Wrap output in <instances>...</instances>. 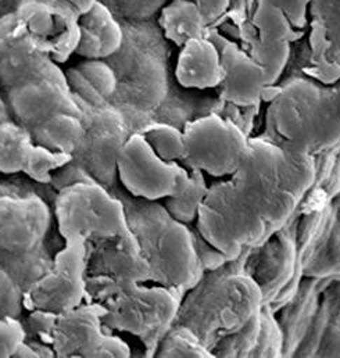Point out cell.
<instances>
[{
	"label": "cell",
	"mask_w": 340,
	"mask_h": 358,
	"mask_svg": "<svg viewBox=\"0 0 340 358\" xmlns=\"http://www.w3.org/2000/svg\"><path fill=\"white\" fill-rule=\"evenodd\" d=\"M189 171L187 185L179 193L164 199L163 204L175 220L187 225L197 220L199 210L208 192L203 171L194 169H189Z\"/></svg>",
	"instance_id": "cell-24"
},
{
	"label": "cell",
	"mask_w": 340,
	"mask_h": 358,
	"mask_svg": "<svg viewBox=\"0 0 340 358\" xmlns=\"http://www.w3.org/2000/svg\"><path fill=\"white\" fill-rule=\"evenodd\" d=\"M261 332V311L242 329L222 338L211 349L215 357H253Z\"/></svg>",
	"instance_id": "cell-29"
},
{
	"label": "cell",
	"mask_w": 340,
	"mask_h": 358,
	"mask_svg": "<svg viewBox=\"0 0 340 358\" xmlns=\"http://www.w3.org/2000/svg\"><path fill=\"white\" fill-rule=\"evenodd\" d=\"M87 242L66 241L55 256L52 268L24 292L28 311L46 310L57 314L70 311L87 300Z\"/></svg>",
	"instance_id": "cell-8"
},
{
	"label": "cell",
	"mask_w": 340,
	"mask_h": 358,
	"mask_svg": "<svg viewBox=\"0 0 340 358\" xmlns=\"http://www.w3.org/2000/svg\"><path fill=\"white\" fill-rule=\"evenodd\" d=\"M186 169L213 177H231L239 169L248 148L246 132L231 120L210 114L190 121L183 128Z\"/></svg>",
	"instance_id": "cell-6"
},
{
	"label": "cell",
	"mask_w": 340,
	"mask_h": 358,
	"mask_svg": "<svg viewBox=\"0 0 340 358\" xmlns=\"http://www.w3.org/2000/svg\"><path fill=\"white\" fill-rule=\"evenodd\" d=\"M303 275L340 280V235L332 228L328 239L303 264Z\"/></svg>",
	"instance_id": "cell-27"
},
{
	"label": "cell",
	"mask_w": 340,
	"mask_h": 358,
	"mask_svg": "<svg viewBox=\"0 0 340 358\" xmlns=\"http://www.w3.org/2000/svg\"><path fill=\"white\" fill-rule=\"evenodd\" d=\"M80 41L76 55L84 59H106L117 53L124 34L113 13L97 1L89 11L78 17Z\"/></svg>",
	"instance_id": "cell-19"
},
{
	"label": "cell",
	"mask_w": 340,
	"mask_h": 358,
	"mask_svg": "<svg viewBox=\"0 0 340 358\" xmlns=\"http://www.w3.org/2000/svg\"><path fill=\"white\" fill-rule=\"evenodd\" d=\"M125 206L127 222L152 269L150 280L187 293L204 276L193 231L152 200Z\"/></svg>",
	"instance_id": "cell-3"
},
{
	"label": "cell",
	"mask_w": 340,
	"mask_h": 358,
	"mask_svg": "<svg viewBox=\"0 0 340 358\" xmlns=\"http://www.w3.org/2000/svg\"><path fill=\"white\" fill-rule=\"evenodd\" d=\"M55 214L64 241L90 243L114 236L128 225L125 204L99 182H81L59 190Z\"/></svg>",
	"instance_id": "cell-5"
},
{
	"label": "cell",
	"mask_w": 340,
	"mask_h": 358,
	"mask_svg": "<svg viewBox=\"0 0 340 358\" xmlns=\"http://www.w3.org/2000/svg\"><path fill=\"white\" fill-rule=\"evenodd\" d=\"M262 306V292L245 269L243 253L204 273L183 296L175 324L190 328L211 350L222 338L242 329Z\"/></svg>",
	"instance_id": "cell-1"
},
{
	"label": "cell",
	"mask_w": 340,
	"mask_h": 358,
	"mask_svg": "<svg viewBox=\"0 0 340 358\" xmlns=\"http://www.w3.org/2000/svg\"><path fill=\"white\" fill-rule=\"evenodd\" d=\"M24 290L0 267V317L11 315L20 318L24 310Z\"/></svg>",
	"instance_id": "cell-35"
},
{
	"label": "cell",
	"mask_w": 340,
	"mask_h": 358,
	"mask_svg": "<svg viewBox=\"0 0 340 358\" xmlns=\"http://www.w3.org/2000/svg\"><path fill=\"white\" fill-rule=\"evenodd\" d=\"M13 358H39V355L36 352V349L29 343V342H24L17 352L14 353Z\"/></svg>",
	"instance_id": "cell-43"
},
{
	"label": "cell",
	"mask_w": 340,
	"mask_h": 358,
	"mask_svg": "<svg viewBox=\"0 0 340 358\" xmlns=\"http://www.w3.org/2000/svg\"><path fill=\"white\" fill-rule=\"evenodd\" d=\"M10 120H13L10 107H8V104H7L6 97H3L1 93H0V124H3V122H6V121H10Z\"/></svg>",
	"instance_id": "cell-44"
},
{
	"label": "cell",
	"mask_w": 340,
	"mask_h": 358,
	"mask_svg": "<svg viewBox=\"0 0 340 358\" xmlns=\"http://www.w3.org/2000/svg\"><path fill=\"white\" fill-rule=\"evenodd\" d=\"M29 131L36 145L53 152L74 155L85 135V125L81 115L57 113Z\"/></svg>",
	"instance_id": "cell-20"
},
{
	"label": "cell",
	"mask_w": 340,
	"mask_h": 358,
	"mask_svg": "<svg viewBox=\"0 0 340 358\" xmlns=\"http://www.w3.org/2000/svg\"><path fill=\"white\" fill-rule=\"evenodd\" d=\"M0 187H1V186H0ZM0 194H1V192H0Z\"/></svg>",
	"instance_id": "cell-47"
},
{
	"label": "cell",
	"mask_w": 340,
	"mask_h": 358,
	"mask_svg": "<svg viewBox=\"0 0 340 358\" xmlns=\"http://www.w3.org/2000/svg\"><path fill=\"white\" fill-rule=\"evenodd\" d=\"M73 157V155L53 152L35 143L31 149L22 173L39 183H50L55 171L67 164Z\"/></svg>",
	"instance_id": "cell-30"
},
{
	"label": "cell",
	"mask_w": 340,
	"mask_h": 358,
	"mask_svg": "<svg viewBox=\"0 0 340 358\" xmlns=\"http://www.w3.org/2000/svg\"><path fill=\"white\" fill-rule=\"evenodd\" d=\"M106 100H108L117 90V77L114 70L103 59H85L76 66Z\"/></svg>",
	"instance_id": "cell-33"
},
{
	"label": "cell",
	"mask_w": 340,
	"mask_h": 358,
	"mask_svg": "<svg viewBox=\"0 0 340 358\" xmlns=\"http://www.w3.org/2000/svg\"><path fill=\"white\" fill-rule=\"evenodd\" d=\"M117 174L134 197L152 201L179 193L190 179L189 169L159 157L141 132L131 135L124 145Z\"/></svg>",
	"instance_id": "cell-7"
},
{
	"label": "cell",
	"mask_w": 340,
	"mask_h": 358,
	"mask_svg": "<svg viewBox=\"0 0 340 358\" xmlns=\"http://www.w3.org/2000/svg\"><path fill=\"white\" fill-rule=\"evenodd\" d=\"M316 356L340 357V313L330 318Z\"/></svg>",
	"instance_id": "cell-39"
},
{
	"label": "cell",
	"mask_w": 340,
	"mask_h": 358,
	"mask_svg": "<svg viewBox=\"0 0 340 358\" xmlns=\"http://www.w3.org/2000/svg\"><path fill=\"white\" fill-rule=\"evenodd\" d=\"M268 124L286 139L281 148L317 155L340 145V117L332 93L323 96L302 80L289 84L272 100Z\"/></svg>",
	"instance_id": "cell-4"
},
{
	"label": "cell",
	"mask_w": 340,
	"mask_h": 358,
	"mask_svg": "<svg viewBox=\"0 0 340 358\" xmlns=\"http://www.w3.org/2000/svg\"><path fill=\"white\" fill-rule=\"evenodd\" d=\"M279 7L290 20L295 28H303L307 24V11L311 0H268Z\"/></svg>",
	"instance_id": "cell-40"
},
{
	"label": "cell",
	"mask_w": 340,
	"mask_h": 358,
	"mask_svg": "<svg viewBox=\"0 0 340 358\" xmlns=\"http://www.w3.org/2000/svg\"><path fill=\"white\" fill-rule=\"evenodd\" d=\"M1 257H3V250L0 249V263H1Z\"/></svg>",
	"instance_id": "cell-46"
},
{
	"label": "cell",
	"mask_w": 340,
	"mask_h": 358,
	"mask_svg": "<svg viewBox=\"0 0 340 358\" xmlns=\"http://www.w3.org/2000/svg\"><path fill=\"white\" fill-rule=\"evenodd\" d=\"M66 6H69L78 17L89 11L99 0H62Z\"/></svg>",
	"instance_id": "cell-42"
},
{
	"label": "cell",
	"mask_w": 340,
	"mask_h": 358,
	"mask_svg": "<svg viewBox=\"0 0 340 358\" xmlns=\"http://www.w3.org/2000/svg\"><path fill=\"white\" fill-rule=\"evenodd\" d=\"M332 97H334V101H335V106H337V110H338L340 117V84L339 87L332 92Z\"/></svg>",
	"instance_id": "cell-45"
},
{
	"label": "cell",
	"mask_w": 340,
	"mask_h": 358,
	"mask_svg": "<svg viewBox=\"0 0 340 358\" xmlns=\"http://www.w3.org/2000/svg\"><path fill=\"white\" fill-rule=\"evenodd\" d=\"M146 282L86 276L87 301L103 308V324L111 331L128 332L141 339L148 357L156 350L176 321L182 290Z\"/></svg>",
	"instance_id": "cell-2"
},
{
	"label": "cell",
	"mask_w": 340,
	"mask_h": 358,
	"mask_svg": "<svg viewBox=\"0 0 340 358\" xmlns=\"http://www.w3.org/2000/svg\"><path fill=\"white\" fill-rule=\"evenodd\" d=\"M110 331L103 324L101 306L86 301L59 314L50 345L59 358L131 357L127 342Z\"/></svg>",
	"instance_id": "cell-9"
},
{
	"label": "cell",
	"mask_w": 340,
	"mask_h": 358,
	"mask_svg": "<svg viewBox=\"0 0 340 358\" xmlns=\"http://www.w3.org/2000/svg\"><path fill=\"white\" fill-rule=\"evenodd\" d=\"M50 59L29 38L15 11L0 17V88L13 85L41 70Z\"/></svg>",
	"instance_id": "cell-16"
},
{
	"label": "cell",
	"mask_w": 340,
	"mask_h": 358,
	"mask_svg": "<svg viewBox=\"0 0 340 358\" xmlns=\"http://www.w3.org/2000/svg\"><path fill=\"white\" fill-rule=\"evenodd\" d=\"M155 357L213 358L215 356L190 328L173 324L162 339Z\"/></svg>",
	"instance_id": "cell-25"
},
{
	"label": "cell",
	"mask_w": 340,
	"mask_h": 358,
	"mask_svg": "<svg viewBox=\"0 0 340 358\" xmlns=\"http://www.w3.org/2000/svg\"><path fill=\"white\" fill-rule=\"evenodd\" d=\"M310 7L331 50L340 56V0H311Z\"/></svg>",
	"instance_id": "cell-32"
},
{
	"label": "cell",
	"mask_w": 340,
	"mask_h": 358,
	"mask_svg": "<svg viewBox=\"0 0 340 358\" xmlns=\"http://www.w3.org/2000/svg\"><path fill=\"white\" fill-rule=\"evenodd\" d=\"M31 131L15 120L0 124V173H22L32 146Z\"/></svg>",
	"instance_id": "cell-23"
},
{
	"label": "cell",
	"mask_w": 340,
	"mask_h": 358,
	"mask_svg": "<svg viewBox=\"0 0 340 358\" xmlns=\"http://www.w3.org/2000/svg\"><path fill=\"white\" fill-rule=\"evenodd\" d=\"M175 77L178 84L187 90L220 87L224 80V67L218 46L206 36L186 42L176 60Z\"/></svg>",
	"instance_id": "cell-18"
},
{
	"label": "cell",
	"mask_w": 340,
	"mask_h": 358,
	"mask_svg": "<svg viewBox=\"0 0 340 358\" xmlns=\"http://www.w3.org/2000/svg\"><path fill=\"white\" fill-rule=\"evenodd\" d=\"M25 339V327L17 317H0V358L13 357Z\"/></svg>",
	"instance_id": "cell-36"
},
{
	"label": "cell",
	"mask_w": 340,
	"mask_h": 358,
	"mask_svg": "<svg viewBox=\"0 0 340 358\" xmlns=\"http://www.w3.org/2000/svg\"><path fill=\"white\" fill-rule=\"evenodd\" d=\"M193 239H194V246H196L199 260H200V263H201V266H203L206 272L221 268L227 263L232 262L225 253H222L220 249H217L214 245H211L197 231V228H196V231H193Z\"/></svg>",
	"instance_id": "cell-37"
},
{
	"label": "cell",
	"mask_w": 340,
	"mask_h": 358,
	"mask_svg": "<svg viewBox=\"0 0 340 358\" xmlns=\"http://www.w3.org/2000/svg\"><path fill=\"white\" fill-rule=\"evenodd\" d=\"M59 314L46 310H32L24 322L28 342L50 345L52 334L56 327ZM52 346V345H50Z\"/></svg>",
	"instance_id": "cell-34"
},
{
	"label": "cell",
	"mask_w": 340,
	"mask_h": 358,
	"mask_svg": "<svg viewBox=\"0 0 340 358\" xmlns=\"http://www.w3.org/2000/svg\"><path fill=\"white\" fill-rule=\"evenodd\" d=\"M4 92L13 120L28 129L57 113L81 115V108L69 87L64 71L52 60Z\"/></svg>",
	"instance_id": "cell-11"
},
{
	"label": "cell",
	"mask_w": 340,
	"mask_h": 358,
	"mask_svg": "<svg viewBox=\"0 0 340 358\" xmlns=\"http://www.w3.org/2000/svg\"><path fill=\"white\" fill-rule=\"evenodd\" d=\"M213 42L220 49L224 67V80L220 85L221 99L238 107H253L260 103L268 88L264 69L253 56L235 43L222 39Z\"/></svg>",
	"instance_id": "cell-17"
},
{
	"label": "cell",
	"mask_w": 340,
	"mask_h": 358,
	"mask_svg": "<svg viewBox=\"0 0 340 358\" xmlns=\"http://www.w3.org/2000/svg\"><path fill=\"white\" fill-rule=\"evenodd\" d=\"M55 257L39 243L38 246L22 252H3L0 267L6 269L17 285L25 292L52 268Z\"/></svg>",
	"instance_id": "cell-22"
},
{
	"label": "cell",
	"mask_w": 340,
	"mask_h": 358,
	"mask_svg": "<svg viewBox=\"0 0 340 358\" xmlns=\"http://www.w3.org/2000/svg\"><path fill=\"white\" fill-rule=\"evenodd\" d=\"M81 182H97V180L92 177V174L77 159L73 157L67 164H64L57 171H55L50 183L59 192L67 186L81 183Z\"/></svg>",
	"instance_id": "cell-38"
},
{
	"label": "cell",
	"mask_w": 340,
	"mask_h": 358,
	"mask_svg": "<svg viewBox=\"0 0 340 358\" xmlns=\"http://www.w3.org/2000/svg\"><path fill=\"white\" fill-rule=\"evenodd\" d=\"M14 11L34 43L52 62L66 63L76 53L78 15L62 0H18Z\"/></svg>",
	"instance_id": "cell-13"
},
{
	"label": "cell",
	"mask_w": 340,
	"mask_h": 358,
	"mask_svg": "<svg viewBox=\"0 0 340 358\" xmlns=\"http://www.w3.org/2000/svg\"><path fill=\"white\" fill-rule=\"evenodd\" d=\"M255 255L245 256V269L262 292L264 304L272 310L288 304L296 294L303 275L295 238L285 228L274 232L255 248Z\"/></svg>",
	"instance_id": "cell-10"
},
{
	"label": "cell",
	"mask_w": 340,
	"mask_h": 358,
	"mask_svg": "<svg viewBox=\"0 0 340 358\" xmlns=\"http://www.w3.org/2000/svg\"><path fill=\"white\" fill-rule=\"evenodd\" d=\"M253 57L264 69L268 87H272L279 81L288 66L290 57V42L260 39L255 45Z\"/></svg>",
	"instance_id": "cell-31"
},
{
	"label": "cell",
	"mask_w": 340,
	"mask_h": 358,
	"mask_svg": "<svg viewBox=\"0 0 340 358\" xmlns=\"http://www.w3.org/2000/svg\"><path fill=\"white\" fill-rule=\"evenodd\" d=\"M85 135L73 155L99 183L108 186L118 177L120 153L127 143V122L108 103L100 107H81Z\"/></svg>",
	"instance_id": "cell-12"
},
{
	"label": "cell",
	"mask_w": 340,
	"mask_h": 358,
	"mask_svg": "<svg viewBox=\"0 0 340 358\" xmlns=\"http://www.w3.org/2000/svg\"><path fill=\"white\" fill-rule=\"evenodd\" d=\"M92 243V248L87 245V276L135 282L150 280L149 262L128 225L117 235Z\"/></svg>",
	"instance_id": "cell-15"
},
{
	"label": "cell",
	"mask_w": 340,
	"mask_h": 358,
	"mask_svg": "<svg viewBox=\"0 0 340 358\" xmlns=\"http://www.w3.org/2000/svg\"><path fill=\"white\" fill-rule=\"evenodd\" d=\"M253 22L262 41L292 42L296 31L288 15L268 0H258L253 14Z\"/></svg>",
	"instance_id": "cell-26"
},
{
	"label": "cell",
	"mask_w": 340,
	"mask_h": 358,
	"mask_svg": "<svg viewBox=\"0 0 340 358\" xmlns=\"http://www.w3.org/2000/svg\"><path fill=\"white\" fill-rule=\"evenodd\" d=\"M200 10L207 25L215 22L227 13L231 0H192Z\"/></svg>",
	"instance_id": "cell-41"
},
{
	"label": "cell",
	"mask_w": 340,
	"mask_h": 358,
	"mask_svg": "<svg viewBox=\"0 0 340 358\" xmlns=\"http://www.w3.org/2000/svg\"><path fill=\"white\" fill-rule=\"evenodd\" d=\"M159 157L171 163H180L185 156L183 131L169 124H152L139 131Z\"/></svg>",
	"instance_id": "cell-28"
},
{
	"label": "cell",
	"mask_w": 340,
	"mask_h": 358,
	"mask_svg": "<svg viewBox=\"0 0 340 358\" xmlns=\"http://www.w3.org/2000/svg\"><path fill=\"white\" fill-rule=\"evenodd\" d=\"M52 224L49 206L36 194H0V249L22 252L43 242Z\"/></svg>",
	"instance_id": "cell-14"
},
{
	"label": "cell",
	"mask_w": 340,
	"mask_h": 358,
	"mask_svg": "<svg viewBox=\"0 0 340 358\" xmlns=\"http://www.w3.org/2000/svg\"><path fill=\"white\" fill-rule=\"evenodd\" d=\"M160 27L169 41L182 48L190 39L203 38L207 24L192 0H172L162 11Z\"/></svg>",
	"instance_id": "cell-21"
}]
</instances>
